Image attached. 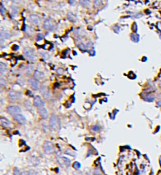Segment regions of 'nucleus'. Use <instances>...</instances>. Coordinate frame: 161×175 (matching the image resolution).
Instances as JSON below:
<instances>
[{
    "instance_id": "nucleus-1",
    "label": "nucleus",
    "mask_w": 161,
    "mask_h": 175,
    "mask_svg": "<svg viewBox=\"0 0 161 175\" xmlns=\"http://www.w3.org/2000/svg\"><path fill=\"white\" fill-rule=\"evenodd\" d=\"M24 53L27 56V59L31 60H35L37 59V56L35 54L34 50L32 48H26L24 50Z\"/></svg>"
},
{
    "instance_id": "nucleus-2",
    "label": "nucleus",
    "mask_w": 161,
    "mask_h": 175,
    "mask_svg": "<svg viewBox=\"0 0 161 175\" xmlns=\"http://www.w3.org/2000/svg\"><path fill=\"white\" fill-rule=\"evenodd\" d=\"M50 126L54 129H58L60 126L59 124V120L58 117L56 115H52L50 119Z\"/></svg>"
},
{
    "instance_id": "nucleus-3",
    "label": "nucleus",
    "mask_w": 161,
    "mask_h": 175,
    "mask_svg": "<svg viewBox=\"0 0 161 175\" xmlns=\"http://www.w3.org/2000/svg\"><path fill=\"white\" fill-rule=\"evenodd\" d=\"M43 150L47 154H52L54 152V146L52 142L46 141L43 144Z\"/></svg>"
},
{
    "instance_id": "nucleus-4",
    "label": "nucleus",
    "mask_w": 161,
    "mask_h": 175,
    "mask_svg": "<svg viewBox=\"0 0 161 175\" xmlns=\"http://www.w3.org/2000/svg\"><path fill=\"white\" fill-rule=\"evenodd\" d=\"M7 112L11 115H16L19 114V113L21 112V109L18 106H15V105H11L9 106L7 108Z\"/></svg>"
},
{
    "instance_id": "nucleus-5",
    "label": "nucleus",
    "mask_w": 161,
    "mask_h": 175,
    "mask_svg": "<svg viewBox=\"0 0 161 175\" xmlns=\"http://www.w3.org/2000/svg\"><path fill=\"white\" fill-rule=\"evenodd\" d=\"M43 26L45 30L49 31L53 30L55 27L54 23L52 21H51V20H49V19H47V20H45Z\"/></svg>"
},
{
    "instance_id": "nucleus-6",
    "label": "nucleus",
    "mask_w": 161,
    "mask_h": 175,
    "mask_svg": "<svg viewBox=\"0 0 161 175\" xmlns=\"http://www.w3.org/2000/svg\"><path fill=\"white\" fill-rule=\"evenodd\" d=\"M33 104H34L35 106L38 107V109L43 107L44 106V102L41 99V97L38 96H35V97L33 99Z\"/></svg>"
},
{
    "instance_id": "nucleus-7",
    "label": "nucleus",
    "mask_w": 161,
    "mask_h": 175,
    "mask_svg": "<svg viewBox=\"0 0 161 175\" xmlns=\"http://www.w3.org/2000/svg\"><path fill=\"white\" fill-rule=\"evenodd\" d=\"M28 83L30 85V87L33 89L34 91H37L39 88V83L38 81L36 79L33 78H30L28 80Z\"/></svg>"
},
{
    "instance_id": "nucleus-8",
    "label": "nucleus",
    "mask_w": 161,
    "mask_h": 175,
    "mask_svg": "<svg viewBox=\"0 0 161 175\" xmlns=\"http://www.w3.org/2000/svg\"><path fill=\"white\" fill-rule=\"evenodd\" d=\"M14 119H15L16 121H17L18 123H20V124H24L27 123V119L25 118V116H24L21 114H16V115H14Z\"/></svg>"
},
{
    "instance_id": "nucleus-9",
    "label": "nucleus",
    "mask_w": 161,
    "mask_h": 175,
    "mask_svg": "<svg viewBox=\"0 0 161 175\" xmlns=\"http://www.w3.org/2000/svg\"><path fill=\"white\" fill-rule=\"evenodd\" d=\"M40 93L42 94V96L44 97L45 99H48L51 97V92H50V91L47 89V87L43 86V87H41Z\"/></svg>"
},
{
    "instance_id": "nucleus-10",
    "label": "nucleus",
    "mask_w": 161,
    "mask_h": 175,
    "mask_svg": "<svg viewBox=\"0 0 161 175\" xmlns=\"http://www.w3.org/2000/svg\"><path fill=\"white\" fill-rule=\"evenodd\" d=\"M29 20L32 23L34 24V25H38L40 22V18L38 16L36 15H31L30 16Z\"/></svg>"
},
{
    "instance_id": "nucleus-11",
    "label": "nucleus",
    "mask_w": 161,
    "mask_h": 175,
    "mask_svg": "<svg viewBox=\"0 0 161 175\" xmlns=\"http://www.w3.org/2000/svg\"><path fill=\"white\" fill-rule=\"evenodd\" d=\"M57 160L58 161H59V164H60L61 166H64V165L68 166L70 165L71 164L70 159H69L67 158H65V157H61V158H60V160L58 159Z\"/></svg>"
},
{
    "instance_id": "nucleus-12",
    "label": "nucleus",
    "mask_w": 161,
    "mask_h": 175,
    "mask_svg": "<svg viewBox=\"0 0 161 175\" xmlns=\"http://www.w3.org/2000/svg\"><path fill=\"white\" fill-rule=\"evenodd\" d=\"M38 112L40 114V115L43 119H47L48 118V112H47V110L44 107L39 108L38 110Z\"/></svg>"
},
{
    "instance_id": "nucleus-13",
    "label": "nucleus",
    "mask_w": 161,
    "mask_h": 175,
    "mask_svg": "<svg viewBox=\"0 0 161 175\" xmlns=\"http://www.w3.org/2000/svg\"><path fill=\"white\" fill-rule=\"evenodd\" d=\"M9 96H10V98L13 100H18L21 98V95L20 94V93L16 92H11Z\"/></svg>"
},
{
    "instance_id": "nucleus-14",
    "label": "nucleus",
    "mask_w": 161,
    "mask_h": 175,
    "mask_svg": "<svg viewBox=\"0 0 161 175\" xmlns=\"http://www.w3.org/2000/svg\"><path fill=\"white\" fill-rule=\"evenodd\" d=\"M0 123H1V125L4 127H11V123L7 119H5V118H1L0 119Z\"/></svg>"
},
{
    "instance_id": "nucleus-15",
    "label": "nucleus",
    "mask_w": 161,
    "mask_h": 175,
    "mask_svg": "<svg viewBox=\"0 0 161 175\" xmlns=\"http://www.w3.org/2000/svg\"><path fill=\"white\" fill-rule=\"evenodd\" d=\"M33 75H34L35 79L37 80L42 79V78H43L44 77V74L43 72H42L38 71V70H36L34 72Z\"/></svg>"
},
{
    "instance_id": "nucleus-16",
    "label": "nucleus",
    "mask_w": 161,
    "mask_h": 175,
    "mask_svg": "<svg viewBox=\"0 0 161 175\" xmlns=\"http://www.w3.org/2000/svg\"><path fill=\"white\" fill-rule=\"evenodd\" d=\"M154 99H155V98H154V96H153V95L152 94H149L144 97V100H145V101L147 102H153L154 100Z\"/></svg>"
},
{
    "instance_id": "nucleus-17",
    "label": "nucleus",
    "mask_w": 161,
    "mask_h": 175,
    "mask_svg": "<svg viewBox=\"0 0 161 175\" xmlns=\"http://www.w3.org/2000/svg\"><path fill=\"white\" fill-rule=\"evenodd\" d=\"M0 71H1V75L6 73V72L7 71V67H6V65L4 64H3L2 62L0 63Z\"/></svg>"
},
{
    "instance_id": "nucleus-18",
    "label": "nucleus",
    "mask_w": 161,
    "mask_h": 175,
    "mask_svg": "<svg viewBox=\"0 0 161 175\" xmlns=\"http://www.w3.org/2000/svg\"><path fill=\"white\" fill-rule=\"evenodd\" d=\"M131 38H132V41L135 42H138L139 41V36L136 34H132L131 35Z\"/></svg>"
},
{
    "instance_id": "nucleus-19",
    "label": "nucleus",
    "mask_w": 161,
    "mask_h": 175,
    "mask_svg": "<svg viewBox=\"0 0 161 175\" xmlns=\"http://www.w3.org/2000/svg\"><path fill=\"white\" fill-rule=\"evenodd\" d=\"M73 168H74L75 169H78L81 168V164L79 162H75V163H74V164H73Z\"/></svg>"
},
{
    "instance_id": "nucleus-20",
    "label": "nucleus",
    "mask_w": 161,
    "mask_h": 175,
    "mask_svg": "<svg viewBox=\"0 0 161 175\" xmlns=\"http://www.w3.org/2000/svg\"><path fill=\"white\" fill-rule=\"evenodd\" d=\"M80 4L82 5H83L84 6H88L89 4V1H81Z\"/></svg>"
},
{
    "instance_id": "nucleus-21",
    "label": "nucleus",
    "mask_w": 161,
    "mask_h": 175,
    "mask_svg": "<svg viewBox=\"0 0 161 175\" xmlns=\"http://www.w3.org/2000/svg\"><path fill=\"white\" fill-rule=\"evenodd\" d=\"M132 30H133V32H136V30H137V27H136V24L135 23L133 24V26H132Z\"/></svg>"
},
{
    "instance_id": "nucleus-22",
    "label": "nucleus",
    "mask_w": 161,
    "mask_h": 175,
    "mask_svg": "<svg viewBox=\"0 0 161 175\" xmlns=\"http://www.w3.org/2000/svg\"><path fill=\"white\" fill-rule=\"evenodd\" d=\"M21 173H20V171L18 169H15L14 170V175H20Z\"/></svg>"
},
{
    "instance_id": "nucleus-23",
    "label": "nucleus",
    "mask_w": 161,
    "mask_h": 175,
    "mask_svg": "<svg viewBox=\"0 0 161 175\" xmlns=\"http://www.w3.org/2000/svg\"><path fill=\"white\" fill-rule=\"evenodd\" d=\"M92 129L93 130H94V131H98V130L100 129V127H99L98 126H93Z\"/></svg>"
},
{
    "instance_id": "nucleus-24",
    "label": "nucleus",
    "mask_w": 161,
    "mask_h": 175,
    "mask_svg": "<svg viewBox=\"0 0 161 175\" xmlns=\"http://www.w3.org/2000/svg\"><path fill=\"white\" fill-rule=\"evenodd\" d=\"M57 72L58 74H62L63 73H64V70H63L62 69H58L57 71Z\"/></svg>"
},
{
    "instance_id": "nucleus-25",
    "label": "nucleus",
    "mask_w": 161,
    "mask_h": 175,
    "mask_svg": "<svg viewBox=\"0 0 161 175\" xmlns=\"http://www.w3.org/2000/svg\"><path fill=\"white\" fill-rule=\"evenodd\" d=\"M95 170L96 171V172L95 171H94V174H95V175H100V171L98 170V169H95Z\"/></svg>"
},
{
    "instance_id": "nucleus-26",
    "label": "nucleus",
    "mask_w": 161,
    "mask_h": 175,
    "mask_svg": "<svg viewBox=\"0 0 161 175\" xmlns=\"http://www.w3.org/2000/svg\"><path fill=\"white\" fill-rule=\"evenodd\" d=\"M20 175H29V173H28L27 171H24V172H22V173L20 174Z\"/></svg>"
},
{
    "instance_id": "nucleus-27",
    "label": "nucleus",
    "mask_w": 161,
    "mask_h": 175,
    "mask_svg": "<svg viewBox=\"0 0 161 175\" xmlns=\"http://www.w3.org/2000/svg\"><path fill=\"white\" fill-rule=\"evenodd\" d=\"M157 105L159 107H161V100H159L157 102Z\"/></svg>"
},
{
    "instance_id": "nucleus-28",
    "label": "nucleus",
    "mask_w": 161,
    "mask_h": 175,
    "mask_svg": "<svg viewBox=\"0 0 161 175\" xmlns=\"http://www.w3.org/2000/svg\"><path fill=\"white\" fill-rule=\"evenodd\" d=\"M147 60V58H146V56H144V58H143V59H142V61L143 62H145Z\"/></svg>"
}]
</instances>
